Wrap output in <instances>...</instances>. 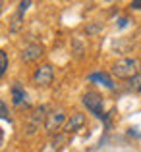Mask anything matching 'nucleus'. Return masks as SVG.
Instances as JSON below:
<instances>
[{"label":"nucleus","mask_w":141,"mask_h":152,"mask_svg":"<svg viewBox=\"0 0 141 152\" xmlns=\"http://www.w3.org/2000/svg\"><path fill=\"white\" fill-rule=\"evenodd\" d=\"M29 6H31V2H19V10H21V12H25Z\"/></svg>","instance_id":"nucleus-13"},{"label":"nucleus","mask_w":141,"mask_h":152,"mask_svg":"<svg viewBox=\"0 0 141 152\" xmlns=\"http://www.w3.org/2000/svg\"><path fill=\"white\" fill-rule=\"evenodd\" d=\"M2 12H4V2L0 0V14H2Z\"/></svg>","instance_id":"nucleus-16"},{"label":"nucleus","mask_w":141,"mask_h":152,"mask_svg":"<svg viewBox=\"0 0 141 152\" xmlns=\"http://www.w3.org/2000/svg\"><path fill=\"white\" fill-rule=\"evenodd\" d=\"M89 81H99L100 85H104L106 89H114V83H112V79L108 77L106 73H103V71H97V73H91V75H89Z\"/></svg>","instance_id":"nucleus-9"},{"label":"nucleus","mask_w":141,"mask_h":152,"mask_svg":"<svg viewBox=\"0 0 141 152\" xmlns=\"http://www.w3.org/2000/svg\"><path fill=\"white\" fill-rule=\"evenodd\" d=\"M25 98H27V93L23 89V85L19 81H16L12 85V102H14V106H21L25 102Z\"/></svg>","instance_id":"nucleus-8"},{"label":"nucleus","mask_w":141,"mask_h":152,"mask_svg":"<svg viewBox=\"0 0 141 152\" xmlns=\"http://www.w3.org/2000/svg\"><path fill=\"white\" fill-rule=\"evenodd\" d=\"M21 19H23V12L18 10V14H16V18L12 19V25H10V31H12V33L19 31V27H21Z\"/></svg>","instance_id":"nucleus-11"},{"label":"nucleus","mask_w":141,"mask_h":152,"mask_svg":"<svg viewBox=\"0 0 141 152\" xmlns=\"http://www.w3.org/2000/svg\"><path fill=\"white\" fill-rule=\"evenodd\" d=\"M6 67H8V54L6 50H0V79L6 73Z\"/></svg>","instance_id":"nucleus-12"},{"label":"nucleus","mask_w":141,"mask_h":152,"mask_svg":"<svg viewBox=\"0 0 141 152\" xmlns=\"http://www.w3.org/2000/svg\"><path fill=\"white\" fill-rule=\"evenodd\" d=\"M131 10H141V2H131Z\"/></svg>","instance_id":"nucleus-14"},{"label":"nucleus","mask_w":141,"mask_h":152,"mask_svg":"<svg viewBox=\"0 0 141 152\" xmlns=\"http://www.w3.org/2000/svg\"><path fill=\"white\" fill-rule=\"evenodd\" d=\"M2 142H4V131H2V127H0V146H2Z\"/></svg>","instance_id":"nucleus-15"},{"label":"nucleus","mask_w":141,"mask_h":152,"mask_svg":"<svg viewBox=\"0 0 141 152\" xmlns=\"http://www.w3.org/2000/svg\"><path fill=\"white\" fill-rule=\"evenodd\" d=\"M139 67H141L139 58H130V56H126V58H120L112 64V73L118 79H128V81H130L131 77H135V75L139 73Z\"/></svg>","instance_id":"nucleus-1"},{"label":"nucleus","mask_w":141,"mask_h":152,"mask_svg":"<svg viewBox=\"0 0 141 152\" xmlns=\"http://www.w3.org/2000/svg\"><path fill=\"white\" fill-rule=\"evenodd\" d=\"M64 123H66V112H64V108L50 110L47 115V121H45V131L48 135H54L56 131H60V127H64Z\"/></svg>","instance_id":"nucleus-3"},{"label":"nucleus","mask_w":141,"mask_h":152,"mask_svg":"<svg viewBox=\"0 0 141 152\" xmlns=\"http://www.w3.org/2000/svg\"><path fill=\"white\" fill-rule=\"evenodd\" d=\"M85 121H87L85 114H81V112H74V114L66 119V123H64V131H66L68 135L75 133V131H79L83 125H85Z\"/></svg>","instance_id":"nucleus-6"},{"label":"nucleus","mask_w":141,"mask_h":152,"mask_svg":"<svg viewBox=\"0 0 141 152\" xmlns=\"http://www.w3.org/2000/svg\"><path fill=\"white\" fill-rule=\"evenodd\" d=\"M43 52H45L43 45H39V42H29V45L21 50V60L25 64H31V62H35V60L41 58Z\"/></svg>","instance_id":"nucleus-7"},{"label":"nucleus","mask_w":141,"mask_h":152,"mask_svg":"<svg viewBox=\"0 0 141 152\" xmlns=\"http://www.w3.org/2000/svg\"><path fill=\"white\" fill-rule=\"evenodd\" d=\"M128 87H130L134 93H141V71L135 75V77H131L130 81H128Z\"/></svg>","instance_id":"nucleus-10"},{"label":"nucleus","mask_w":141,"mask_h":152,"mask_svg":"<svg viewBox=\"0 0 141 152\" xmlns=\"http://www.w3.org/2000/svg\"><path fill=\"white\" fill-rule=\"evenodd\" d=\"M54 81V69L50 64H41L33 73V83L37 87H48Z\"/></svg>","instance_id":"nucleus-5"},{"label":"nucleus","mask_w":141,"mask_h":152,"mask_svg":"<svg viewBox=\"0 0 141 152\" xmlns=\"http://www.w3.org/2000/svg\"><path fill=\"white\" fill-rule=\"evenodd\" d=\"M83 106H85L93 115H97V118H100V119L104 118V110H103L104 108V98L100 96L97 91H89V93L83 94Z\"/></svg>","instance_id":"nucleus-2"},{"label":"nucleus","mask_w":141,"mask_h":152,"mask_svg":"<svg viewBox=\"0 0 141 152\" xmlns=\"http://www.w3.org/2000/svg\"><path fill=\"white\" fill-rule=\"evenodd\" d=\"M47 106H39L33 110V114L29 115V121H27L25 125V135L29 137V135H35L39 129H41V125L47 121Z\"/></svg>","instance_id":"nucleus-4"}]
</instances>
